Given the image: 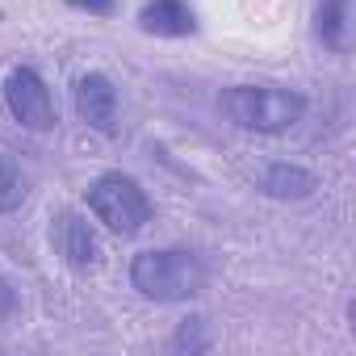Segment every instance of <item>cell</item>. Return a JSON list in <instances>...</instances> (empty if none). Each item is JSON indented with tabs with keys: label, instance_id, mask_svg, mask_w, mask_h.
<instances>
[{
	"label": "cell",
	"instance_id": "obj_1",
	"mask_svg": "<svg viewBox=\"0 0 356 356\" xmlns=\"http://www.w3.org/2000/svg\"><path fill=\"white\" fill-rule=\"evenodd\" d=\"M206 281H210V273H206L202 256H193L185 248H151L130 260V285L147 302H163V306L189 302L206 289Z\"/></svg>",
	"mask_w": 356,
	"mask_h": 356
},
{
	"label": "cell",
	"instance_id": "obj_2",
	"mask_svg": "<svg viewBox=\"0 0 356 356\" xmlns=\"http://www.w3.org/2000/svg\"><path fill=\"white\" fill-rule=\"evenodd\" d=\"M222 113L252 134H281L302 122L306 97L285 84H235L222 92Z\"/></svg>",
	"mask_w": 356,
	"mask_h": 356
},
{
	"label": "cell",
	"instance_id": "obj_3",
	"mask_svg": "<svg viewBox=\"0 0 356 356\" xmlns=\"http://www.w3.org/2000/svg\"><path fill=\"white\" fill-rule=\"evenodd\" d=\"M88 210L113 235H138L151 222V214H155L147 189L126 172H101L97 176V181L88 185Z\"/></svg>",
	"mask_w": 356,
	"mask_h": 356
},
{
	"label": "cell",
	"instance_id": "obj_4",
	"mask_svg": "<svg viewBox=\"0 0 356 356\" xmlns=\"http://www.w3.org/2000/svg\"><path fill=\"white\" fill-rule=\"evenodd\" d=\"M0 92H5V109H9L13 122H22L26 130H55V122H59L55 97H51L47 80H42L30 63L9 67Z\"/></svg>",
	"mask_w": 356,
	"mask_h": 356
},
{
	"label": "cell",
	"instance_id": "obj_5",
	"mask_svg": "<svg viewBox=\"0 0 356 356\" xmlns=\"http://www.w3.org/2000/svg\"><path fill=\"white\" fill-rule=\"evenodd\" d=\"M51 243H55L59 260L72 273H92L101 264V243H97L88 218L76 214V210H55V218H51Z\"/></svg>",
	"mask_w": 356,
	"mask_h": 356
},
{
	"label": "cell",
	"instance_id": "obj_6",
	"mask_svg": "<svg viewBox=\"0 0 356 356\" xmlns=\"http://www.w3.org/2000/svg\"><path fill=\"white\" fill-rule=\"evenodd\" d=\"M72 101H76V113L88 130L113 138L122 126H118V88L105 72H84L72 88Z\"/></svg>",
	"mask_w": 356,
	"mask_h": 356
},
{
	"label": "cell",
	"instance_id": "obj_7",
	"mask_svg": "<svg viewBox=\"0 0 356 356\" xmlns=\"http://www.w3.org/2000/svg\"><path fill=\"white\" fill-rule=\"evenodd\" d=\"M138 30L155 38H189L197 34V13L189 0H147L138 9Z\"/></svg>",
	"mask_w": 356,
	"mask_h": 356
},
{
	"label": "cell",
	"instance_id": "obj_8",
	"mask_svg": "<svg viewBox=\"0 0 356 356\" xmlns=\"http://www.w3.org/2000/svg\"><path fill=\"white\" fill-rule=\"evenodd\" d=\"M314 189H318V176L289 159H273L260 172V193L273 202H306V197H314Z\"/></svg>",
	"mask_w": 356,
	"mask_h": 356
},
{
	"label": "cell",
	"instance_id": "obj_9",
	"mask_svg": "<svg viewBox=\"0 0 356 356\" xmlns=\"http://www.w3.org/2000/svg\"><path fill=\"white\" fill-rule=\"evenodd\" d=\"M348 5L352 0H318L314 5V38L335 55L348 47Z\"/></svg>",
	"mask_w": 356,
	"mask_h": 356
},
{
	"label": "cell",
	"instance_id": "obj_10",
	"mask_svg": "<svg viewBox=\"0 0 356 356\" xmlns=\"http://www.w3.org/2000/svg\"><path fill=\"white\" fill-rule=\"evenodd\" d=\"M210 348H214V327L206 314H189L185 323H176V331L168 339V352H176V356H202Z\"/></svg>",
	"mask_w": 356,
	"mask_h": 356
},
{
	"label": "cell",
	"instance_id": "obj_11",
	"mask_svg": "<svg viewBox=\"0 0 356 356\" xmlns=\"http://www.w3.org/2000/svg\"><path fill=\"white\" fill-rule=\"evenodd\" d=\"M26 202V176L9 151H0V214H13Z\"/></svg>",
	"mask_w": 356,
	"mask_h": 356
},
{
	"label": "cell",
	"instance_id": "obj_12",
	"mask_svg": "<svg viewBox=\"0 0 356 356\" xmlns=\"http://www.w3.org/2000/svg\"><path fill=\"white\" fill-rule=\"evenodd\" d=\"M67 5L80 9V13H92V17H109L118 9V0H67Z\"/></svg>",
	"mask_w": 356,
	"mask_h": 356
},
{
	"label": "cell",
	"instance_id": "obj_13",
	"mask_svg": "<svg viewBox=\"0 0 356 356\" xmlns=\"http://www.w3.org/2000/svg\"><path fill=\"white\" fill-rule=\"evenodd\" d=\"M13 306H17V298H13V289H9L5 281H0V318H5V314H13Z\"/></svg>",
	"mask_w": 356,
	"mask_h": 356
}]
</instances>
